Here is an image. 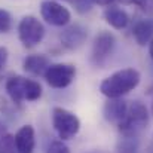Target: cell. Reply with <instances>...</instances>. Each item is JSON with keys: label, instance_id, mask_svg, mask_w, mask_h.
I'll return each mask as SVG.
<instances>
[{"label": "cell", "instance_id": "277c9868", "mask_svg": "<svg viewBox=\"0 0 153 153\" xmlns=\"http://www.w3.org/2000/svg\"><path fill=\"white\" fill-rule=\"evenodd\" d=\"M52 126L56 135L65 141L77 135V132L80 131V120L73 111L64 107H53L52 108Z\"/></svg>", "mask_w": 153, "mask_h": 153}, {"label": "cell", "instance_id": "8fae6325", "mask_svg": "<svg viewBox=\"0 0 153 153\" xmlns=\"http://www.w3.org/2000/svg\"><path fill=\"white\" fill-rule=\"evenodd\" d=\"M15 144L18 153H33L36 146V135L34 128L31 125L21 126L15 134Z\"/></svg>", "mask_w": 153, "mask_h": 153}, {"label": "cell", "instance_id": "52a82bcc", "mask_svg": "<svg viewBox=\"0 0 153 153\" xmlns=\"http://www.w3.org/2000/svg\"><path fill=\"white\" fill-rule=\"evenodd\" d=\"M116 45V39L110 31H101L95 36L94 43H92V51H91V61L101 67L105 64V61L110 58V55L113 53Z\"/></svg>", "mask_w": 153, "mask_h": 153}, {"label": "cell", "instance_id": "9c48e42d", "mask_svg": "<svg viewBox=\"0 0 153 153\" xmlns=\"http://www.w3.org/2000/svg\"><path fill=\"white\" fill-rule=\"evenodd\" d=\"M86 39H88V31L80 24H73V25L64 28V31L59 36L61 45L68 51H74V49L80 48Z\"/></svg>", "mask_w": 153, "mask_h": 153}, {"label": "cell", "instance_id": "ac0fdd59", "mask_svg": "<svg viewBox=\"0 0 153 153\" xmlns=\"http://www.w3.org/2000/svg\"><path fill=\"white\" fill-rule=\"evenodd\" d=\"M12 28V16L7 10L0 9V34L7 33Z\"/></svg>", "mask_w": 153, "mask_h": 153}, {"label": "cell", "instance_id": "d6986e66", "mask_svg": "<svg viewBox=\"0 0 153 153\" xmlns=\"http://www.w3.org/2000/svg\"><path fill=\"white\" fill-rule=\"evenodd\" d=\"M46 153H71L68 146L64 143V140H55L48 146Z\"/></svg>", "mask_w": 153, "mask_h": 153}, {"label": "cell", "instance_id": "3957f363", "mask_svg": "<svg viewBox=\"0 0 153 153\" xmlns=\"http://www.w3.org/2000/svg\"><path fill=\"white\" fill-rule=\"evenodd\" d=\"M147 123H149L147 107L141 101L135 100V101L128 102L126 114L117 125V129L123 137H135L137 138V135L147 126Z\"/></svg>", "mask_w": 153, "mask_h": 153}, {"label": "cell", "instance_id": "7a4b0ae2", "mask_svg": "<svg viewBox=\"0 0 153 153\" xmlns=\"http://www.w3.org/2000/svg\"><path fill=\"white\" fill-rule=\"evenodd\" d=\"M4 91L13 102L36 101L42 97V85L24 76H12L4 83Z\"/></svg>", "mask_w": 153, "mask_h": 153}, {"label": "cell", "instance_id": "ba28073f", "mask_svg": "<svg viewBox=\"0 0 153 153\" xmlns=\"http://www.w3.org/2000/svg\"><path fill=\"white\" fill-rule=\"evenodd\" d=\"M40 13L48 24L55 27H64L71 19L70 10L55 0H43L40 3Z\"/></svg>", "mask_w": 153, "mask_h": 153}, {"label": "cell", "instance_id": "484cf974", "mask_svg": "<svg viewBox=\"0 0 153 153\" xmlns=\"http://www.w3.org/2000/svg\"><path fill=\"white\" fill-rule=\"evenodd\" d=\"M152 111H153V105H152Z\"/></svg>", "mask_w": 153, "mask_h": 153}, {"label": "cell", "instance_id": "6da1fadb", "mask_svg": "<svg viewBox=\"0 0 153 153\" xmlns=\"http://www.w3.org/2000/svg\"><path fill=\"white\" fill-rule=\"evenodd\" d=\"M141 80V74L138 70L128 67L114 71L108 77H105L100 85V92L107 98H122L123 95L134 91Z\"/></svg>", "mask_w": 153, "mask_h": 153}, {"label": "cell", "instance_id": "603a6c76", "mask_svg": "<svg viewBox=\"0 0 153 153\" xmlns=\"http://www.w3.org/2000/svg\"><path fill=\"white\" fill-rule=\"evenodd\" d=\"M4 134H7V131H6V126H4V125L0 122V140L3 138V135H4Z\"/></svg>", "mask_w": 153, "mask_h": 153}, {"label": "cell", "instance_id": "4fadbf2b", "mask_svg": "<svg viewBox=\"0 0 153 153\" xmlns=\"http://www.w3.org/2000/svg\"><path fill=\"white\" fill-rule=\"evenodd\" d=\"M132 36L140 46H146L153 40V16L138 21L132 28Z\"/></svg>", "mask_w": 153, "mask_h": 153}, {"label": "cell", "instance_id": "30bf717a", "mask_svg": "<svg viewBox=\"0 0 153 153\" xmlns=\"http://www.w3.org/2000/svg\"><path fill=\"white\" fill-rule=\"evenodd\" d=\"M128 102L129 101H125L122 98H108L107 102L104 104V108H102L104 119L117 126L126 114Z\"/></svg>", "mask_w": 153, "mask_h": 153}, {"label": "cell", "instance_id": "e0dca14e", "mask_svg": "<svg viewBox=\"0 0 153 153\" xmlns=\"http://www.w3.org/2000/svg\"><path fill=\"white\" fill-rule=\"evenodd\" d=\"M119 153H135L137 152V140L135 137H123V140L117 146Z\"/></svg>", "mask_w": 153, "mask_h": 153}, {"label": "cell", "instance_id": "5bb4252c", "mask_svg": "<svg viewBox=\"0 0 153 153\" xmlns=\"http://www.w3.org/2000/svg\"><path fill=\"white\" fill-rule=\"evenodd\" d=\"M104 19L110 27L116 30H123L129 24V15L123 9L116 6H110L104 10Z\"/></svg>", "mask_w": 153, "mask_h": 153}, {"label": "cell", "instance_id": "8992f818", "mask_svg": "<svg viewBox=\"0 0 153 153\" xmlns=\"http://www.w3.org/2000/svg\"><path fill=\"white\" fill-rule=\"evenodd\" d=\"M43 76H45L46 83L51 88L62 89V88H67L68 85H71V82L74 80L76 67L73 64H65V62L51 64Z\"/></svg>", "mask_w": 153, "mask_h": 153}, {"label": "cell", "instance_id": "2e32d148", "mask_svg": "<svg viewBox=\"0 0 153 153\" xmlns=\"http://www.w3.org/2000/svg\"><path fill=\"white\" fill-rule=\"evenodd\" d=\"M0 153H18L16 144H15V137L10 135L9 132L3 135L0 140Z\"/></svg>", "mask_w": 153, "mask_h": 153}, {"label": "cell", "instance_id": "44dd1931", "mask_svg": "<svg viewBox=\"0 0 153 153\" xmlns=\"http://www.w3.org/2000/svg\"><path fill=\"white\" fill-rule=\"evenodd\" d=\"M7 58H9V52L4 46H0V71L6 67L7 64Z\"/></svg>", "mask_w": 153, "mask_h": 153}, {"label": "cell", "instance_id": "4316f807", "mask_svg": "<svg viewBox=\"0 0 153 153\" xmlns=\"http://www.w3.org/2000/svg\"><path fill=\"white\" fill-rule=\"evenodd\" d=\"M94 3H95V0H94Z\"/></svg>", "mask_w": 153, "mask_h": 153}, {"label": "cell", "instance_id": "ffe728a7", "mask_svg": "<svg viewBox=\"0 0 153 153\" xmlns=\"http://www.w3.org/2000/svg\"><path fill=\"white\" fill-rule=\"evenodd\" d=\"M67 1H70L79 13L89 12L91 7H92V3H94V0H67Z\"/></svg>", "mask_w": 153, "mask_h": 153}, {"label": "cell", "instance_id": "7402d4cb", "mask_svg": "<svg viewBox=\"0 0 153 153\" xmlns=\"http://www.w3.org/2000/svg\"><path fill=\"white\" fill-rule=\"evenodd\" d=\"M114 1H117V0H95V3H98V4H101V6H110V4L114 3Z\"/></svg>", "mask_w": 153, "mask_h": 153}, {"label": "cell", "instance_id": "9a60e30c", "mask_svg": "<svg viewBox=\"0 0 153 153\" xmlns=\"http://www.w3.org/2000/svg\"><path fill=\"white\" fill-rule=\"evenodd\" d=\"M122 4H134L147 16H153V0H117Z\"/></svg>", "mask_w": 153, "mask_h": 153}, {"label": "cell", "instance_id": "5b68a950", "mask_svg": "<svg viewBox=\"0 0 153 153\" xmlns=\"http://www.w3.org/2000/svg\"><path fill=\"white\" fill-rule=\"evenodd\" d=\"M18 37L24 48L31 49L37 46L45 37V27L43 24L33 15L24 16L18 24Z\"/></svg>", "mask_w": 153, "mask_h": 153}, {"label": "cell", "instance_id": "d4e9b609", "mask_svg": "<svg viewBox=\"0 0 153 153\" xmlns=\"http://www.w3.org/2000/svg\"><path fill=\"white\" fill-rule=\"evenodd\" d=\"M85 153H105L102 150H89V152H85Z\"/></svg>", "mask_w": 153, "mask_h": 153}, {"label": "cell", "instance_id": "7c38bea8", "mask_svg": "<svg viewBox=\"0 0 153 153\" xmlns=\"http://www.w3.org/2000/svg\"><path fill=\"white\" fill-rule=\"evenodd\" d=\"M51 65V61L46 55H42V53H34V55H28L25 59H24V70L33 76H40V74H45V71L48 70V67Z\"/></svg>", "mask_w": 153, "mask_h": 153}, {"label": "cell", "instance_id": "cb8c5ba5", "mask_svg": "<svg viewBox=\"0 0 153 153\" xmlns=\"http://www.w3.org/2000/svg\"><path fill=\"white\" fill-rule=\"evenodd\" d=\"M149 55H150V58L153 59V40L149 43Z\"/></svg>", "mask_w": 153, "mask_h": 153}]
</instances>
